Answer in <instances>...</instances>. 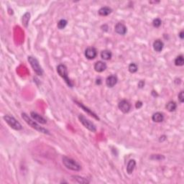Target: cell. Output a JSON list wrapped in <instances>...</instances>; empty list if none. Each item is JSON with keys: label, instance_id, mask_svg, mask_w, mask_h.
<instances>
[{"label": "cell", "instance_id": "2e32d148", "mask_svg": "<svg viewBox=\"0 0 184 184\" xmlns=\"http://www.w3.org/2000/svg\"><path fill=\"white\" fill-rule=\"evenodd\" d=\"M152 119L155 122H162L164 120V115L161 112H156L153 115Z\"/></svg>", "mask_w": 184, "mask_h": 184}, {"label": "cell", "instance_id": "484cf974", "mask_svg": "<svg viewBox=\"0 0 184 184\" xmlns=\"http://www.w3.org/2000/svg\"><path fill=\"white\" fill-rule=\"evenodd\" d=\"M178 99H179L181 103H183L184 102V91H181L178 94Z\"/></svg>", "mask_w": 184, "mask_h": 184}, {"label": "cell", "instance_id": "3957f363", "mask_svg": "<svg viewBox=\"0 0 184 184\" xmlns=\"http://www.w3.org/2000/svg\"><path fill=\"white\" fill-rule=\"evenodd\" d=\"M57 72L61 78H64V81H66V83L67 85H68V86L69 87L74 86V84L71 82L70 78H68V69H67V67L65 65H64V64H60V65L58 66Z\"/></svg>", "mask_w": 184, "mask_h": 184}, {"label": "cell", "instance_id": "30bf717a", "mask_svg": "<svg viewBox=\"0 0 184 184\" xmlns=\"http://www.w3.org/2000/svg\"><path fill=\"white\" fill-rule=\"evenodd\" d=\"M30 115H31L32 119H33L35 121H36V122L40 123V124H45L46 123H47V120H46L43 116H42L41 115H40L39 114L36 113V112H30Z\"/></svg>", "mask_w": 184, "mask_h": 184}, {"label": "cell", "instance_id": "ba28073f", "mask_svg": "<svg viewBox=\"0 0 184 184\" xmlns=\"http://www.w3.org/2000/svg\"><path fill=\"white\" fill-rule=\"evenodd\" d=\"M97 56V50L95 48L89 47L85 50V56L88 60H93Z\"/></svg>", "mask_w": 184, "mask_h": 184}, {"label": "cell", "instance_id": "ac0fdd59", "mask_svg": "<svg viewBox=\"0 0 184 184\" xmlns=\"http://www.w3.org/2000/svg\"><path fill=\"white\" fill-rule=\"evenodd\" d=\"M112 53L110 50H104L102 52V53H101V57H102V59H104V60H110V59L112 58Z\"/></svg>", "mask_w": 184, "mask_h": 184}, {"label": "cell", "instance_id": "cb8c5ba5", "mask_svg": "<svg viewBox=\"0 0 184 184\" xmlns=\"http://www.w3.org/2000/svg\"><path fill=\"white\" fill-rule=\"evenodd\" d=\"M128 70L131 74H134V73L137 72V70H138V67H137V66L135 64H130V65H129Z\"/></svg>", "mask_w": 184, "mask_h": 184}, {"label": "cell", "instance_id": "44dd1931", "mask_svg": "<svg viewBox=\"0 0 184 184\" xmlns=\"http://www.w3.org/2000/svg\"><path fill=\"white\" fill-rule=\"evenodd\" d=\"M184 64V59L183 56L182 55H180L175 58V65L177 66H182Z\"/></svg>", "mask_w": 184, "mask_h": 184}, {"label": "cell", "instance_id": "4316f807", "mask_svg": "<svg viewBox=\"0 0 184 184\" xmlns=\"http://www.w3.org/2000/svg\"><path fill=\"white\" fill-rule=\"evenodd\" d=\"M142 106H143V103L141 102H137L135 104V106L137 109H140Z\"/></svg>", "mask_w": 184, "mask_h": 184}, {"label": "cell", "instance_id": "5bb4252c", "mask_svg": "<svg viewBox=\"0 0 184 184\" xmlns=\"http://www.w3.org/2000/svg\"><path fill=\"white\" fill-rule=\"evenodd\" d=\"M164 47V43L161 40H156L153 43V48L156 52H161Z\"/></svg>", "mask_w": 184, "mask_h": 184}, {"label": "cell", "instance_id": "9c48e42d", "mask_svg": "<svg viewBox=\"0 0 184 184\" xmlns=\"http://www.w3.org/2000/svg\"><path fill=\"white\" fill-rule=\"evenodd\" d=\"M114 30L117 34L122 35H124L127 31V27L123 23H121V22H119V23H117L115 25Z\"/></svg>", "mask_w": 184, "mask_h": 184}, {"label": "cell", "instance_id": "ffe728a7", "mask_svg": "<svg viewBox=\"0 0 184 184\" xmlns=\"http://www.w3.org/2000/svg\"><path fill=\"white\" fill-rule=\"evenodd\" d=\"M76 104H78V106H80V107H81V108H82V109H84V111H85V112H87V113H88V114H90V115H91V116H94V118H96V119H99V117H98V116H96V114H94V112H91V110H89V109H88V108H86V106H84V105H83V104H81V103H78V102H76Z\"/></svg>", "mask_w": 184, "mask_h": 184}, {"label": "cell", "instance_id": "d4e9b609", "mask_svg": "<svg viewBox=\"0 0 184 184\" xmlns=\"http://www.w3.org/2000/svg\"><path fill=\"white\" fill-rule=\"evenodd\" d=\"M161 24H162V21H161V19H160L159 18L155 19L153 22V25L155 27H159L161 25Z\"/></svg>", "mask_w": 184, "mask_h": 184}, {"label": "cell", "instance_id": "603a6c76", "mask_svg": "<svg viewBox=\"0 0 184 184\" xmlns=\"http://www.w3.org/2000/svg\"><path fill=\"white\" fill-rule=\"evenodd\" d=\"M67 23H68V22H67V20H66V19H60V20L58 22V28L60 29H64V28L66 27Z\"/></svg>", "mask_w": 184, "mask_h": 184}, {"label": "cell", "instance_id": "83f0119b", "mask_svg": "<svg viewBox=\"0 0 184 184\" xmlns=\"http://www.w3.org/2000/svg\"><path fill=\"white\" fill-rule=\"evenodd\" d=\"M145 86V81H140L138 84L139 88H143Z\"/></svg>", "mask_w": 184, "mask_h": 184}, {"label": "cell", "instance_id": "7402d4cb", "mask_svg": "<svg viewBox=\"0 0 184 184\" xmlns=\"http://www.w3.org/2000/svg\"><path fill=\"white\" fill-rule=\"evenodd\" d=\"M29 19H30V14L29 12H26L22 17V24L25 27H27L28 23H29Z\"/></svg>", "mask_w": 184, "mask_h": 184}, {"label": "cell", "instance_id": "7c38bea8", "mask_svg": "<svg viewBox=\"0 0 184 184\" xmlns=\"http://www.w3.org/2000/svg\"><path fill=\"white\" fill-rule=\"evenodd\" d=\"M117 77L115 75H111L108 76L106 79V85L109 88H112L117 83Z\"/></svg>", "mask_w": 184, "mask_h": 184}, {"label": "cell", "instance_id": "5b68a950", "mask_svg": "<svg viewBox=\"0 0 184 184\" xmlns=\"http://www.w3.org/2000/svg\"><path fill=\"white\" fill-rule=\"evenodd\" d=\"M4 120L8 124V125L15 130H21L22 129L21 124L15 117L9 115H5L3 117Z\"/></svg>", "mask_w": 184, "mask_h": 184}, {"label": "cell", "instance_id": "7a4b0ae2", "mask_svg": "<svg viewBox=\"0 0 184 184\" xmlns=\"http://www.w3.org/2000/svg\"><path fill=\"white\" fill-rule=\"evenodd\" d=\"M63 163L65 165L66 168H67L68 169L74 171H81V166L78 163H77L76 161L74 160L71 159V158H68L66 156L63 157Z\"/></svg>", "mask_w": 184, "mask_h": 184}, {"label": "cell", "instance_id": "52a82bcc", "mask_svg": "<svg viewBox=\"0 0 184 184\" xmlns=\"http://www.w3.org/2000/svg\"><path fill=\"white\" fill-rule=\"evenodd\" d=\"M118 107L122 112L124 114L128 113L131 109V104L127 100H122L118 104Z\"/></svg>", "mask_w": 184, "mask_h": 184}, {"label": "cell", "instance_id": "8992f818", "mask_svg": "<svg viewBox=\"0 0 184 184\" xmlns=\"http://www.w3.org/2000/svg\"><path fill=\"white\" fill-rule=\"evenodd\" d=\"M78 119L81 122V124L84 126L86 129H88L89 131L92 132H95L96 131V126L94 125L93 122H91V121L88 120V119L85 117L84 115L80 114L78 116Z\"/></svg>", "mask_w": 184, "mask_h": 184}, {"label": "cell", "instance_id": "d6986e66", "mask_svg": "<svg viewBox=\"0 0 184 184\" xmlns=\"http://www.w3.org/2000/svg\"><path fill=\"white\" fill-rule=\"evenodd\" d=\"M176 104H175V102H173V101H171V102H169L168 103H167L166 106H165V108L167 109V110L171 112H174V111L176 109Z\"/></svg>", "mask_w": 184, "mask_h": 184}, {"label": "cell", "instance_id": "4fadbf2b", "mask_svg": "<svg viewBox=\"0 0 184 184\" xmlns=\"http://www.w3.org/2000/svg\"><path fill=\"white\" fill-rule=\"evenodd\" d=\"M71 181L75 183H89V181L87 178L79 176V175H72L71 176Z\"/></svg>", "mask_w": 184, "mask_h": 184}, {"label": "cell", "instance_id": "6da1fadb", "mask_svg": "<svg viewBox=\"0 0 184 184\" xmlns=\"http://www.w3.org/2000/svg\"><path fill=\"white\" fill-rule=\"evenodd\" d=\"M22 118L25 121V122H26L27 124H29L30 127H32L33 129L37 130V131H38L39 132L43 133V134H50V132H49L48 130H46L44 127H40V125H39V124H37L36 121H35L33 119H31L27 114L22 113Z\"/></svg>", "mask_w": 184, "mask_h": 184}, {"label": "cell", "instance_id": "277c9868", "mask_svg": "<svg viewBox=\"0 0 184 184\" xmlns=\"http://www.w3.org/2000/svg\"><path fill=\"white\" fill-rule=\"evenodd\" d=\"M28 62L29 63L31 67L33 68V71H35L37 75L38 76H43V71L42 67L40 66V64H39L38 60L35 58L33 57V56H28L27 58Z\"/></svg>", "mask_w": 184, "mask_h": 184}, {"label": "cell", "instance_id": "f1b7e54d", "mask_svg": "<svg viewBox=\"0 0 184 184\" xmlns=\"http://www.w3.org/2000/svg\"><path fill=\"white\" fill-rule=\"evenodd\" d=\"M179 37H181V39H183V32H181L179 34Z\"/></svg>", "mask_w": 184, "mask_h": 184}, {"label": "cell", "instance_id": "8fae6325", "mask_svg": "<svg viewBox=\"0 0 184 184\" xmlns=\"http://www.w3.org/2000/svg\"><path fill=\"white\" fill-rule=\"evenodd\" d=\"M106 68H107V66H106V63L104 61H101V60L97 61L94 65V70L98 73L103 72L106 69Z\"/></svg>", "mask_w": 184, "mask_h": 184}, {"label": "cell", "instance_id": "e0dca14e", "mask_svg": "<svg viewBox=\"0 0 184 184\" xmlns=\"http://www.w3.org/2000/svg\"><path fill=\"white\" fill-rule=\"evenodd\" d=\"M112 12V9L108 7H102L99 10V15H101V16H107L109 14H111V12Z\"/></svg>", "mask_w": 184, "mask_h": 184}, {"label": "cell", "instance_id": "9a60e30c", "mask_svg": "<svg viewBox=\"0 0 184 184\" xmlns=\"http://www.w3.org/2000/svg\"><path fill=\"white\" fill-rule=\"evenodd\" d=\"M136 166V161L134 160H130L127 165V172L128 174H132Z\"/></svg>", "mask_w": 184, "mask_h": 184}]
</instances>
